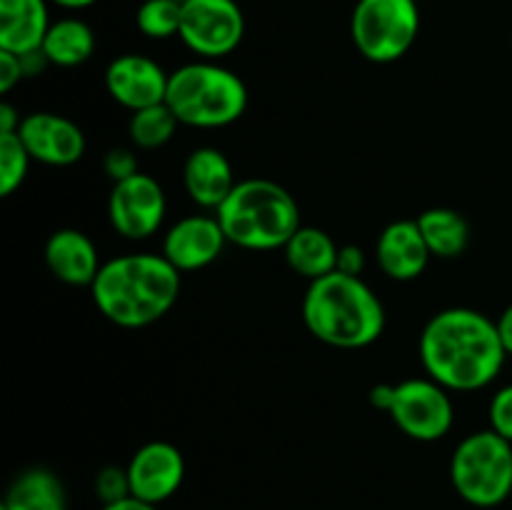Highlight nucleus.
<instances>
[{"label":"nucleus","mask_w":512,"mask_h":510,"mask_svg":"<svg viewBox=\"0 0 512 510\" xmlns=\"http://www.w3.org/2000/svg\"><path fill=\"white\" fill-rule=\"evenodd\" d=\"M508 350L495 320L473 308H445L420 333V360L435 383L455 393H473L493 383Z\"/></svg>","instance_id":"1"},{"label":"nucleus","mask_w":512,"mask_h":510,"mask_svg":"<svg viewBox=\"0 0 512 510\" xmlns=\"http://www.w3.org/2000/svg\"><path fill=\"white\" fill-rule=\"evenodd\" d=\"M90 295L100 315L118 328H148L178 303L180 270L163 253L118 255L100 265Z\"/></svg>","instance_id":"2"},{"label":"nucleus","mask_w":512,"mask_h":510,"mask_svg":"<svg viewBox=\"0 0 512 510\" xmlns=\"http://www.w3.org/2000/svg\"><path fill=\"white\" fill-rule=\"evenodd\" d=\"M305 328L330 348L360 350L385 330V308L358 275L330 273L310 280L303 298Z\"/></svg>","instance_id":"3"},{"label":"nucleus","mask_w":512,"mask_h":510,"mask_svg":"<svg viewBox=\"0 0 512 510\" xmlns=\"http://www.w3.org/2000/svg\"><path fill=\"white\" fill-rule=\"evenodd\" d=\"M215 218L228 243L245 250H278L300 228V205L275 180L248 178L235 185Z\"/></svg>","instance_id":"4"},{"label":"nucleus","mask_w":512,"mask_h":510,"mask_svg":"<svg viewBox=\"0 0 512 510\" xmlns=\"http://www.w3.org/2000/svg\"><path fill=\"white\" fill-rule=\"evenodd\" d=\"M165 103L180 125L188 128H225L243 118L248 108V88L225 65L215 60H195L180 65L168 78Z\"/></svg>","instance_id":"5"},{"label":"nucleus","mask_w":512,"mask_h":510,"mask_svg":"<svg viewBox=\"0 0 512 510\" xmlns=\"http://www.w3.org/2000/svg\"><path fill=\"white\" fill-rule=\"evenodd\" d=\"M450 483L465 503L498 508L512 495V443L495 430L465 435L450 458Z\"/></svg>","instance_id":"6"},{"label":"nucleus","mask_w":512,"mask_h":510,"mask_svg":"<svg viewBox=\"0 0 512 510\" xmlns=\"http://www.w3.org/2000/svg\"><path fill=\"white\" fill-rule=\"evenodd\" d=\"M420 33L418 0H358L350 15L355 50L370 63H395Z\"/></svg>","instance_id":"7"},{"label":"nucleus","mask_w":512,"mask_h":510,"mask_svg":"<svg viewBox=\"0 0 512 510\" xmlns=\"http://www.w3.org/2000/svg\"><path fill=\"white\" fill-rule=\"evenodd\" d=\"M388 415L408 438L435 443L453 428L455 408L450 390L433 378H408L393 385Z\"/></svg>","instance_id":"8"},{"label":"nucleus","mask_w":512,"mask_h":510,"mask_svg":"<svg viewBox=\"0 0 512 510\" xmlns=\"http://www.w3.org/2000/svg\"><path fill=\"white\" fill-rule=\"evenodd\" d=\"M200 60H220L245 38V15L235 0H183L180 33Z\"/></svg>","instance_id":"9"},{"label":"nucleus","mask_w":512,"mask_h":510,"mask_svg":"<svg viewBox=\"0 0 512 510\" xmlns=\"http://www.w3.org/2000/svg\"><path fill=\"white\" fill-rule=\"evenodd\" d=\"M168 210L165 190L153 175L138 173L113 183L108 198V218L118 235L128 240H145L160 230Z\"/></svg>","instance_id":"10"},{"label":"nucleus","mask_w":512,"mask_h":510,"mask_svg":"<svg viewBox=\"0 0 512 510\" xmlns=\"http://www.w3.org/2000/svg\"><path fill=\"white\" fill-rule=\"evenodd\" d=\"M130 495L143 503L160 505L173 498L185 480V458L168 440H150L140 445L125 465Z\"/></svg>","instance_id":"11"},{"label":"nucleus","mask_w":512,"mask_h":510,"mask_svg":"<svg viewBox=\"0 0 512 510\" xmlns=\"http://www.w3.org/2000/svg\"><path fill=\"white\" fill-rule=\"evenodd\" d=\"M168 78L170 73H165L163 65L138 53L118 55L105 68V88L110 98L128 108L130 113L165 103Z\"/></svg>","instance_id":"12"},{"label":"nucleus","mask_w":512,"mask_h":510,"mask_svg":"<svg viewBox=\"0 0 512 510\" xmlns=\"http://www.w3.org/2000/svg\"><path fill=\"white\" fill-rule=\"evenodd\" d=\"M20 140L30 158L53 168H68L85 155V133L78 123L58 113H30L20 120Z\"/></svg>","instance_id":"13"},{"label":"nucleus","mask_w":512,"mask_h":510,"mask_svg":"<svg viewBox=\"0 0 512 510\" xmlns=\"http://www.w3.org/2000/svg\"><path fill=\"white\" fill-rule=\"evenodd\" d=\"M228 245L215 215H188L178 220L163 238V255L180 273L208 268Z\"/></svg>","instance_id":"14"},{"label":"nucleus","mask_w":512,"mask_h":510,"mask_svg":"<svg viewBox=\"0 0 512 510\" xmlns=\"http://www.w3.org/2000/svg\"><path fill=\"white\" fill-rule=\"evenodd\" d=\"M375 258H378L380 270L390 280L408 283L425 273L433 255L420 233L418 220H395V223L385 225V230L380 233Z\"/></svg>","instance_id":"15"},{"label":"nucleus","mask_w":512,"mask_h":510,"mask_svg":"<svg viewBox=\"0 0 512 510\" xmlns=\"http://www.w3.org/2000/svg\"><path fill=\"white\" fill-rule=\"evenodd\" d=\"M183 185L195 205L205 210H218L233 193L238 180H235L228 155L223 150L203 145L185 158Z\"/></svg>","instance_id":"16"},{"label":"nucleus","mask_w":512,"mask_h":510,"mask_svg":"<svg viewBox=\"0 0 512 510\" xmlns=\"http://www.w3.org/2000/svg\"><path fill=\"white\" fill-rule=\"evenodd\" d=\"M45 265L65 285H93L100 270V255L93 240L75 228H60L45 240Z\"/></svg>","instance_id":"17"},{"label":"nucleus","mask_w":512,"mask_h":510,"mask_svg":"<svg viewBox=\"0 0 512 510\" xmlns=\"http://www.w3.org/2000/svg\"><path fill=\"white\" fill-rule=\"evenodd\" d=\"M50 23L48 0H0V50L35 53L43 48Z\"/></svg>","instance_id":"18"},{"label":"nucleus","mask_w":512,"mask_h":510,"mask_svg":"<svg viewBox=\"0 0 512 510\" xmlns=\"http://www.w3.org/2000/svg\"><path fill=\"white\" fill-rule=\"evenodd\" d=\"M283 250L290 268L308 280H318L338 268L340 245L315 225H300Z\"/></svg>","instance_id":"19"},{"label":"nucleus","mask_w":512,"mask_h":510,"mask_svg":"<svg viewBox=\"0 0 512 510\" xmlns=\"http://www.w3.org/2000/svg\"><path fill=\"white\" fill-rule=\"evenodd\" d=\"M0 505L5 510H68V495L53 470L28 468L10 483Z\"/></svg>","instance_id":"20"},{"label":"nucleus","mask_w":512,"mask_h":510,"mask_svg":"<svg viewBox=\"0 0 512 510\" xmlns=\"http://www.w3.org/2000/svg\"><path fill=\"white\" fill-rule=\"evenodd\" d=\"M43 55L50 65L75 68L90 60L95 50V35L90 25L80 18L53 20L43 40Z\"/></svg>","instance_id":"21"},{"label":"nucleus","mask_w":512,"mask_h":510,"mask_svg":"<svg viewBox=\"0 0 512 510\" xmlns=\"http://www.w3.org/2000/svg\"><path fill=\"white\" fill-rule=\"evenodd\" d=\"M420 233L428 243L430 255L435 258H458L470 243V225L458 210L453 208H428L418 215Z\"/></svg>","instance_id":"22"},{"label":"nucleus","mask_w":512,"mask_h":510,"mask_svg":"<svg viewBox=\"0 0 512 510\" xmlns=\"http://www.w3.org/2000/svg\"><path fill=\"white\" fill-rule=\"evenodd\" d=\"M178 125V118H175L173 110L168 108V103H160L143 110H135V113L130 115L128 133L135 148L155 150L163 148V145H168L170 140H173Z\"/></svg>","instance_id":"23"},{"label":"nucleus","mask_w":512,"mask_h":510,"mask_svg":"<svg viewBox=\"0 0 512 510\" xmlns=\"http://www.w3.org/2000/svg\"><path fill=\"white\" fill-rule=\"evenodd\" d=\"M183 0H143L135 13V25L150 40H168L180 33Z\"/></svg>","instance_id":"24"},{"label":"nucleus","mask_w":512,"mask_h":510,"mask_svg":"<svg viewBox=\"0 0 512 510\" xmlns=\"http://www.w3.org/2000/svg\"><path fill=\"white\" fill-rule=\"evenodd\" d=\"M30 153L18 133H0V195L8 198L20 185L30 168Z\"/></svg>","instance_id":"25"},{"label":"nucleus","mask_w":512,"mask_h":510,"mask_svg":"<svg viewBox=\"0 0 512 510\" xmlns=\"http://www.w3.org/2000/svg\"><path fill=\"white\" fill-rule=\"evenodd\" d=\"M95 493L103 500V505L118 503V500L130 498V480L128 470L118 465H108L95 475Z\"/></svg>","instance_id":"26"},{"label":"nucleus","mask_w":512,"mask_h":510,"mask_svg":"<svg viewBox=\"0 0 512 510\" xmlns=\"http://www.w3.org/2000/svg\"><path fill=\"white\" fill-rule=\"evenodd\" d=\"M490 430L503 435L505 440L512 443V385H503L498 393L493 395L488 408Z\"/></svg>","instance_id":"27"},{"label":"nucleus","mask_w":512,"mask_h":510,"mask_svg":"<svg viewBox=\"0 0 512 510\" xmlns=\"http://www.w3.org/2000/svg\"><path fill=\"white\" fill-rule=\"evenodd\" d=\"M103 168L113 183H120V180H128L140 173L138 158H135V153L130 148L108 150V155H105L103 160Z\"/></svg>","instance_id":"28"},{"label":"nucleus","mask_w":512,"mask_h":510,"mask_svg":"<svg viewBox=\"0 0 512 510\" xmlns=\"http://www.w3.org/2000/svg\"><path fill=\"white\" fill-rule=\"evenodd\" d=\"M25 78L23 58L8 50H0V93H10Z\"/></svg>","instance_id":"29"},{"label":"nucleus","mask_w":512,"mask_h":510,"mask_svg":"<svg viewBox=\"0 0 512 510\" xmlns=\"http://www.w3.org/2000/svg\"><path fill=\"white\" fill-rule=\"evenodd\" d=\"M365 268V253L358 248V245H340L338 250V273H345V275H358L363 273Z\"/></svg>","instance_id":"30"},{"label":"nucleus","mask_w":512,"mask_h":510,"mask_svg":"<svg viewBox=\"0 0 512 510\" xmlns=\"http://www.w3.org/2000/svg\"><path fill=\"white\" fill-rule=\"evenodd\" d=\"M20 115L18 110L13 108L10 103H3L0 105V133H18L20 128Z\"/></svg>","instance_id":"31"},{"label":"nucleus","mask_w":512,"mask_h":510,"mask_svg":"<svg viewBox=\"0 0 512 510\" xmlns=\"http://www.w3.org/2000/svg\"><path fill=\"white\" fill-rule=\"evenodd\" d=\"M495 323H498L500 338H503L505 350H508V355H512V303L503 310V313H500V318L495 320Z\"/></svg>","instance_id":"32"},{"label":"nucleus","mask_w":512,"mask_h":510,"mask_svg":"<svg viewBox=\"0 0 512 510\" xmlns=\"http://www.w3.org/2000/svg\"><path fill=\"white\" fill-rule=\"evenodd\" d=\"M100 510H158V505L143 503V500H138V498H133V495H130V498L118 500V503L103 505Z\"/></svg>","instance_id":"33"},{"label":"nucleus","mask_w":512,"mask_h":510,"mask_svg":"<svg viewBox=\"0 0 512 510\" xmlns=\"http://www.w3.org/2000/svg\"><path fill=\"white\" fill-rule=\"evenodd\" d=\"M50 3L60 5V8H65V10H85V8H90V5L98 3V0H50Z\"/></svg>","instance_id":"34"},{"label":"nucleus","mask_w":512,"mask_h":510,"mask_svg":"<svg viewBox=\"0 0 512 510\" xmlns=\"http://www.w3.org/2000/svg\"><path fill=\"white\" fill-rule=\"evenodd\" d=\"M0 510H5V508H3V505H0Z\"/></svg>","instance_id":"35"},{"label":"nucleus","mask_w":512,"mask_h":510,"mask_svg":"<svg viewBox=\"0 0 512 510\" xmlns=\"http://www.w3.org/2000/svg\"><path fill=\"white\" fill-rule=\"evenodd\" d=\"M510 40H512V38H510Z\"/></svg>","instance_id":"36"}]
</instances>
